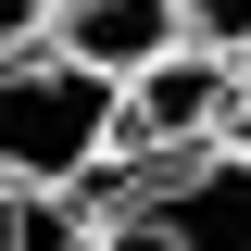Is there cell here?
<instances>
[{
  "label": "cell",
  "mask_w": 251,
  "mask_h": 251,
  "mask_svg": "<svg viewBox=\"0 0 251 251\" xmlns=\"http://www.w3.org/2000/svg\"><path fill=\"white\" fill-rule=\"evenodd\" d=\"M38 50H63L75 75H100V88H126L151 50H176V0H50Z\"/></svg>",
  "instance_id": "cell-4"
},
{
  "label": "cell",
  "mask_w": 251,
  "mask_h": 251,
  "mask_svg": "<svg viewBox=\"0 0 251 251\" xmlns=\"http://www.w3.org/2000/svg\"><path fill=\"white\" fill-rule=\"evenodd\" d=\"M126 201H151V214L176 226V251H251V138H214V151L163 163V176H138Z\"/></svg>",
  "instance_id": "cell-3"
},
{
  "label": "cell",
  "mask_w": 251,
  "mask_h": 251,
  "mask_svg": "<svg viewBox=\"0 0 251 251\" xmlns=\"http://www.w3.org/2000/svg\"><path fill=\"white\" fill-rule=\"evenodd\" d=\"M176 50L239 63V50H251V0H176Z\"/></svg>",
  "instance_id": "cell-6"
},
{
  "label": "cell",
  "mask_w": 251,
  "mask_h": 251,
  "mask_svg": "<svg viewBox=\"0 0 251 251\" xmlns=\"http://www.w3.org/2000/svg\"><path fill=\"white\" fill-rule=\"evenodd\" d=\"M214 138H239V63H214V50H151V63L113 88V151H100V176H163V163L214 151Z\"/></svg>",
  "instance_id": "cell-2"
},
{
  "label": "cell",
  "mask_w": 251,
  "mask_h": 251,
  "mask_svg": "<svg viewBox=\"0 0 251 251\" xmlns=\"http://www.w3.org/2000/svg\"><path fill=\"white\" fill-rule=\"evenodd\" d=\"M100 151H113V88L63 50H0V188L75 201L100 188Z\"/></svg>",
  "instance_id": "cell-1"
},
{
  "label": "cell",
  "mask_w": 251,
  "mask_h": 251,
  "mask_svg": "<svg viewBox=\"0 0 251 251\" xmlns=\"http://www.w3.org/2000/svg\"><path fill=\"white\" fill-rule=\"evenodd\" d=\"M0 251H88V214H75V201L13 188V201H0Z\"/></svg>",
  "instance_id": "cell-5"
},
{
  "label": "cell",
  "mask_w": 251,
  "mask_h": 251,
  "mask_svg": "<svg viewBox=\"0 0 251 251\" xmlns=\"http://www.w3.org/2000/svg\"><path fill=\"white\" fill-rule=\"evenodd\" d=\"M88 251H176V226L151 201H113V214H88Z\"/></svg>",
  "instance_id": "cell-7"
},
{
  "label": "cell",
  "mask_w": 251,
  "mask_h": 251,
  "mask_svg": "<svg viewBox=\"0 0 251 251\" xmlns=\"http://www.w3.org/2000/svg\"><path fill=\"white\" fill-rule=\"evenodd\" d=\"M239 138H251V50H239Z\"/></svg>",
  "instance_id": "cell-8"
}]
</instances>
